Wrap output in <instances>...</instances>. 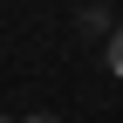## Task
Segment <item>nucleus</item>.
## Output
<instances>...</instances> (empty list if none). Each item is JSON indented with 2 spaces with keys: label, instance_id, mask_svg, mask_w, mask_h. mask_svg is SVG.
Returning a JSON list of instances; mask_svg holds the SVG:
<instances>
[{
  "label": "nucleus",
  "instance_id": "f257e3e1",
  "mask_svg": "<svg viewBox=\"0 0 123 123\" xmlns=\"http://www.w3.org/2000/svg\"><path fill=\"white\" fill-rule=\"evenodd\" d=\"M103 62H110V75H123V27L110 34V48H103Z\"/></svg>",
  "mask_w": 123,
  "mask_h": 123
},
{
  "label": "nucleus",
  "instance_id": "f03ea898",
  "mask_svg": "<svg viewBox=\"0 0 123 123\" xmlns=\"http://www.w3.org/2000/svg\"><path fill=\"white\" fill-rule=\"evenodd\" d=\"M27 123H62V116H27Z\"/></svg>",
  "mask_w": 123,
  "mask_h": 123
},
{
  "label": "nucleus",
  "instance_id": "7ed1b4c3",
  "mask_svg": "<svg viewBox=\"0 0 123 123\" xmlns=\"http://www.w3.org/2000/svg\"><path fill=\"white\" fill-rule=\"evenodd\" d=\"M0 123H7V116H0Z\"/></svg>",
  "mask_w": 123,
  "mask_h": 123
}]
</instances>
